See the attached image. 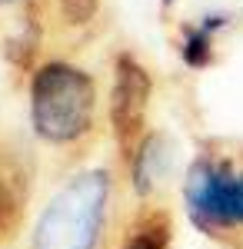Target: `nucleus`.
<instances>
[{"label":"nucleus","instance_id":"obj_3","mask_svg":"<svg viewBox=\"0 0 243 249\" xmlns=\"http://www.w3.org/2000/svg\"><path fill=\"white\" fill-rule=\"evenodd\" d=\"M183 199L193 226H200L206 236L243 230V170L230 160L200 156L187 173Z\"/></svg>","mask_w":243,"mask_h":249},{"label":"nucleus","instance_id":"obj_7","mask_svg":"<svg viewBox=\"0 0 243 249\" xmlns=\"http://www.w3.org/2000/svg\"><path fill=\"white\" fill-rule=\"evenodd\" d=\"M97 7H100V0H60V14H63L67 23H74V27L90 23L97 17Z\"/></svg>","mask_w":243,"mask_h":249},{"label":"nucleus","instance_id":"obj_6","mask_svg":"<svg viewBox=\"0 0 243 249\" xmlns=\"http://www.w3.org/2000/svg\"><path fill=\"white\" fill-rule=\"evenodd\" d=\"M226 27L223 14H210L203 17V23L197 27H183V40H180V57L187 67H206L213 60V34Z\"/></svg>","mask_w":243,"mask_h":249},{"label":"nucleus","instance_id":"obj_8","mask_svg":"<svg viewBox=\"0 0 243 249\" xmlns=\"http://www.w3.org/2000/svg\"><path fill=\"white\" fill-rule=\"evenodd\" d=\"M173 3H177V0H163V7H173Z\"/></svg>","mask_w":243,"mask_h":249},{"label":"nucleus","instance_id":"obj_1","mask_svg":"<svg viewBox=\"0 0 243 249\" xmlns=\"http://www.w3.org/2000/svg\"><path fill=\"white\" fill-rule=\"evenodd\" d=\"M110 203L107 170H87L67 179L43 206L34 232V249H97Z\"/></svg>","mask_w":243,"mask_h":249},{"label":"nucleus","instance_id":"obj_2","mask_svg":"<svg viewBox=\"0 0 243 249\" xmlns=\"http://www.w3.org/2000/svg\"><path fill=\"white\" fill-rule=\"evenodd\" d=\"M97 113V87L83 70L63 60L37 67L30 83V116L43 140L74 143L90 133Z\"/></svg>","mask_w":243,"mask_h":249},{"label":"nucleus","instance_id":"obj_5","mask_svg":"<svg viewBox=\"0 0 243 249\" xmlns=\"http://www.w3.org/2000/svg\"><path fill=\"white\" fill-rule=\"evenodd\" d=\"M170 166H173V146H170V140L163 133H147L133 146V160H130L133 190L140 193V196H150L170 176Z\"/></svg>","mask_w":243,"mask_h":249},{"label":"nucleus","instance_id":"obj_4","mask_svg":"<svg viewBox=\"0 0 243 249\" xmlns=\"http://www.w3.org/2000/svg\"><path fill=\"white\" fill-rule=\"evenodd\" d=\"M150 73L147 67L130 53H120L113 67V90H110V123L117 140L127 146L143 126V113L150 103Z\"/></svg>","mask_w":243,"mask_h":249}]
</instances>
